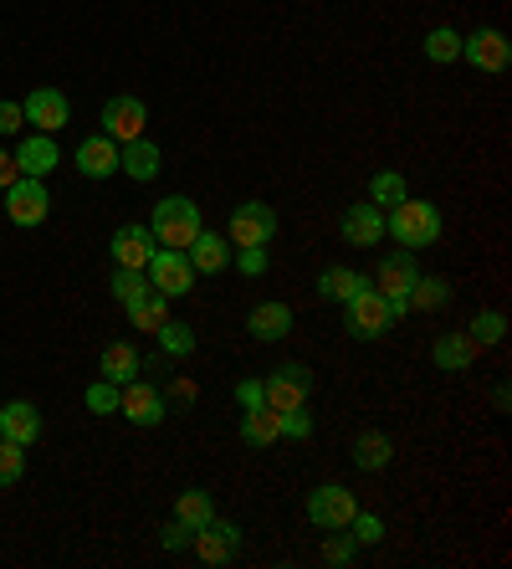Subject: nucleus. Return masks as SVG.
Listing matches in <instances>:
<instances>
[{"mask_svg": "<svg viewBox=\"0 0 512 569\" xmlns=\"http://www.w3.org/2000/svg\"><path fill=\"white\" fill-rule=\"evenodd\" d=\"M354 555H359V539L349 529H329V543H323V559H329L333 569H343V565H354Z\"/></svg>", "mask_w": 512, "mask_h": 569, "instance_id": "e433bc0d", "label": "nucleus"}, {"mask_svg": "<svg viewBox=\"0 0 512 569\" xmlns=\"http://www.w3.org/2000/svg\"><path fill=\"white\" fill-rule=\"evenodd\" d=\"M149 123V108L144 98H133V93H119V98H108L103 103V133L113 139V144H129V139H139Z\"/></svg>", "mask_w": 512, "mask_h": 569, "instance_id": "ddd939ff", "label": "nucleus"}, {"mask_svg": "<svg viewBox=\"0 0 512 569\" xmlns=\"http://www.w3.org/2000/svg\"><path fill=\"white\" fill-rule=\"evenodd\" d=\"M247 329H251V339L277 345V339H288V333H292V308L277 303V298H267V303H257L247 313Z\"/></svg>", "mask_w": 512, "mask_h": 569, "instance_id": "aec40b11", "label": "nucleus"}, {"mask_svg": "<svg viewBox=\"0 0 512 569\" xmlns=\"http://www.w3.org/2000/svg\"><path fill=\"white\" fill-rule=\"evenodd\" d=\"M0 437L31 447V441L41 437V411L31 406V400H11V406H0Z\"/></svg>", "mask_w": 512, "mask_h": 569, "instance_id": "4be33fe9", "label": "nucleus"}, {"mask_svg": "<svg viewBox=\"0 0 512 569\" xmlns=\"http://www.w3.org/2000/svg\"><path fill=\"white\" fill-rule=\"evenodd\" d=\"M466 339H472L476 349H482V345H502V339H508V318H502L498 308H486V313H476L472 323H466Z\"/></svg>", "mask_w": 512, "mask_h": 569, "instance_id": "473e14b6", "label": "nucleus"}, {"mask_svg": "<svg viewBox=\"0 0 512 569\" xmlns=\"http://www.w3.org/2000/svg\"><path fill=\"white\" fill-rule=\"evenodd\" d=\"M359 288H369V278L354 267H323L318 272V298H329V303H349Z\"/></svg>", "mask_w": 512, "mask_h": 569, "instance_id": "393cba45", "label": "nucleus"}, {"mask_svg": "<svg viewBox=\"0 0 512 569\" xmlns=\"http://www.w3.org/2000/svg\"><path fill=\"white\" fill-rule=\"evenodd\" d=\"M451 298H456V288H451L446 278H415V288H410L405 308H421V313H441Z\"/></svg>", "mask_w": 512, "mask_h": 569, "instance_id": "cd10ccee", "label": "nucleus"}, {"mask_svg": "<svg viewBox=\"0 0 512 569\" xmlns=\"http://www.w3.org/2000/svg\"><path fill=\"white\" fill-rule=\"evenodd\" d=\"M237 267L247 278H262L267 272V247H237Z\"/></svg>", "mask_w": 512, "mask_h": 569, "instance_id": "a19ab883", "label": "nucleus"}, {"mask_svg": "<svg viewBox=\"0 0 512 569\" xmlns=\"http://www.w3.org/2000/svg\"><path fill=\"white\" fill-rule=\"evenodd\" d=\"M21 477H27V447L0 437V488H16Z\"/></svg>", "mask_w": 512, "mask_h": 569, "instance_id": "c9c22d12", "label": "nucleus"}, {"mask_svg": "<svg viewBox=\"0 0 512 569\" xmlns=\"http://www.w3.org/2000/svg\"><path fill=\"white\" fill-rule=\"evenodd\" d=\"M384 237H394L405 252H425V247H435V241H441V206L405 196L400 206H390V211H384Z\"/></svg>", "mask_w": 512, "mask_h": 569, "instance_id": "f257e3e1", "label": "nucleus"}, {"mask_svg": "<svg viewBox=\"0 0 512 569\" xmlns=\"http://www.w3.org/2000/svg\"><path fill=\"white\" fill-rule=\"evenodd\" d=\"M359 513V498L343 482H323V488L308 492V518L318 529H349V518Z\"/></svg>", "mask_w": 512, "mask_h": 569, "instance_id": "1a4fd4ad", "label": "nucleus"}, {"mask_svg": "<svg viewBox=\"0 0 512 569\" xmlns=\"http://www.w3.org/2000/svg\"><path fill=\"white\" fill-rule=\"evenodd\" d=\"M190 539H195V529H190V523H180V518L164 529V549H190Z\"/></svg>", "mask_w": 512, "mask_h": 569, "instance_id": "c03bdc74", "label": "nucleus"}, {"mask_svg": "<svg viewBox=\"0 0 512 569\" xmlns=\"http://www.w3.org/2000/svg\"><path fill=\"white\" fill-rule=\"evenodd\" d=\"M119 390H123V385H113V380H92L82 400H88L92 416H113V411H119Z\"/></svg>", "mask_w": 512, "mask_h": 569, "instance_id": "4c0bfd02", "label": "nucleus"}, {"mask_svg": "<svg viewBox=\"0 0 512 569\" xmlns=\"http://www.w3.org/2000/svg\"><path fill=\"white\" fill-rule=\"evenodd\" d=\"M461 57L476 67V72H508L512 62V41L498 27H476L472 37H461Z\"/></svg>", "mask_w": 512, "mask_h": 569, "instance_id": "9b49d317", "label": "nucleus"}, {"mask_svg": "<svg viewBox=\"0 0 512 569\" xmlns=\"http://www.w3.org/2000/svg\"><path fill=\"white\" fill-rule=\"evenodd\" d=\"M339 231H343V241H349V247H380L384 241V211L380 206H349V211H343V221H339Z\"/></svg>", "mask_w": 512, "mask_h": 569, "instance_id": "dca6fc26", "label": "nucleus"}, {"mask_svg": "<svg viewBox=\"0 0 512 569\" xmlns=\"http://www.w3.org/2000/svg\"><path fill=\"white\" fill-rule=\"evenodd\" d=\"M0 196H6V216H11L16 226H41L47 216H52L47 180H37V174H16V180L0 190Z\"/></svg>", "mask_w": 512, "mask_h": 569, "instance_id": "20e7f679", "label": "nucleus"}, {"mask_svg": "<svg viewBox=\"0 0 512 569\" xmlns=\"http://www.w3.org/2000/svg\"><path fill=\"white\" fill-rule=\"evenodd\" d=\"M184 257H190V267H195V272L215 278V272H225V267H231V241H225L221 231H200V237L184 247Z\"/></svg>", "mask_w": 512, "mask_h": 569, "instance_id": "412c9836", "label": "nucleus"}, {"mask_svg": "<svg viewBox=\"0 0 512 569\" xmlns=\"http://www.w3.org/2000/svg\"><path fill=\"white\" fill-rule=\"evenodd\" d=\"M119 411L129 416L133 426H159L164 416H170V406H164V396H159L149 380H129L119 390Z\"/></svg>", "mask_w": 512, "mask_h": 569, "instance_id": "4468645a", "label": "nucleus"}, {"mask_svg": "<svg viewBox=\"0 0 512 569\" xmlns=\"http://www.w3.org/2000/svg\"><path fill=\"white\" fill-rule=\"evenodd\" d=\"M282 437H292V441H308V437H313V416H308V406H298V411H282Z\"/></svg>", "mask_w": 512, "mask_h": 569, "instance_id": "ea45409f", "label": "nucleus"}, {"mask_svg": "<svg viewBox=\"0 0 512 569\" xmlns=\"http://www.w3.org/2000/svg\"><path fill=\"white\" fill-rule=\"evenodd\" d=\"M72 164H78L88 180H108V174L119 170V144H113L108 133H88L78 144V154H72Z\"/></svg>", "mask_w": 512, "mask_h": 569, "instance_id": "f3484780", "label": "nucleus"}, {"mask_svg": "<svg viewBox=\"0 0 512 569\" xmlns=\"http://www.w3.org/2000/svg\"><path fill=\"white\" fill-rule=\"evenodd\" d=\"M349 457H354L359 472H384V467L394 462V441L384 437V431H359L354 447H349Z\"/></svg>", "mask_w": 512, "mask_h": 569, "instance_id": "b1692460", "label": "nucleus"}, {"mask_svg": "<svg viewBox=\"0 0 512 569\" xmlns=\"http://www.w3.org/2000/svg\"><path fill=\"white\" fill-rule=\"evenodd\" d=\"M98 380H113V385H129L139 380V370H144V355L129 345V339H113V345L103 349V359H98Z\"/></svg>", "mask_w": 512, "mask_h": 569, "instance_id": "5701e85b", "label": "nucleus"}, {"mask_svg": "<svg viewBox=\"0 0 512 569\" xmlns=\"http://www.w3.org/2000/svg\"><path fill=\"white\" fill-rule=\"evenodd\" d=\"M415 278H421L415 252H405V247H400V252H384L380 257V267H374V278H369V282H374V292H384L400 313H410L405 298H410V288H415Z\"/></svg>", "mask_w": 512, "mask_h": 569, "instance_id": "423d86ee", "label": "nucleus"}, {"mask_svg": "<svg viewBox=\"0 0 512 569\" xmlns=\"http://www.w3.org/2000/svg\"><path fill=\"white\" fill-rule=\"evenodd\" d=\"M349 533H354L359 543H380V539H384V518H380V513H364V508H359V513L349 518Z\"/></svg>", "mask_w": 512, "mask_h": 569, "instance_id": "58836bf2", "label": "nucleus"}, {"mask_svg": "<svg viewBox=\"0 0 512 569\" xmlns=\"http://www.w3.org/2000/svg\"><path fill=\"white\" fill-rule=\"evenodd\" d=\"M154 339H159V349H164L170 359L195 355V329H190V323H180V318H170V323H164V329H159Z\"/></svg>", "mask_w": 512, "mask_h": 569, "instance_id": "72a5a7b5", "label": "nucleus"}, {"mask_svg": "<svg viewBox=\"0 0 512 569\" xmlns=\"http://www.w3.org/2000/svg\"><path fill=\"white\" fill-rule=\"evenodd\" d=\"M262 396L272 411H298V406H308V396H313V375H308V365L288 359V365H277L262 380Z\"/></svg>", "mask_w": 512, "mask_h": 569, "instance_id": "39448f33", "label": "nucleus"}, {"mask_svg": "<svg viewBox=\"0 0 512 569\" xmlns=\"http://www.w3.org/2000/svg\"><path fill=\"white\" fill-rule=\"evenodd\" d=\"M190 549H195L200 565H231L237 549H241V523H231V518H211V523L190 539Z\"/></svg>", "mask_w": 512, "mask_h": 569, "instance_id": "f8f14e48", "label": "nucleus"}, {"mask_svg": "<svg viewBox=\"0 0 512 569\" xmlns=\"http://www.w3.org/2000/svg\"><path fill=\"white\" fill-rule=\"evenodd\" d=\"M225 241H237V247H272L277 241V211L267 200H247L231 211V231Z\"/></svg>", "mask_w": 512, "mask_h": 569, "instance_id": "6e6552de", "label": "nucleus"}, {"mask_svg": "<svg viewBox=\"0 0 512 569\" xmlns=\"http://www.w3.org/2000/svg\"><path fill=\"white\" fill-rule=\"evenodd\" d=\"M149 257H154V231H149V226L129 221L113 231V262L119 267H139V272H144Z\"/></svg>", "mask_w": 512, "mask_h": 569, "instance_id": "a211bd4d", "label": "nucleus"}, {"mask_svg": "<svg viewBox=\"0 0 512 569\" xmlns=\"http://www.w3.org/2000/svg\"><path fill=\"white\" fill-rule=\"evenodd\" d=\"M27 123V113H21V103L16 98H0V133H16Z\"/></svg>", "mask_w": 512, "mask_h": 569, "instance_id": "79ce46f5", "label": "nucleus"}, {"mask_svg": "<svg viewBox=\"0 0 512 569\" xmlns=\"http://www.w3.org/2000/svg\"><path fill=\"white\" fill-rule=\"evenodd\" d=\"M129 323L133 329H144V333H159L164 323H170V298H164V292H149L144 303L129 308Z\"/></svg>", "mask_w": 512, "mask_h": 569, "instance_id": "7c9ffc66", "label": "nucleus"}, {"mask_svg": "<svg viewBox=\"0 0 512 569\" xmlns=\"http://www.w3.org/2000/svg\"><path fill=\"white\" fill-rule=\"evenodd\" d=\"M149 288L164 292V298H184V292H195V267H190V257L184 252H170V247H159L154 257H149Z\"/></svg>", "mask_w": 512, "mask_h": 569, "instance_id": "0eeeda50", "label": "nucleus"}, {"mask_svg": "<svg viewBox=\"0 0 512 569\" xmlns=\"http://www.w3.org/2000/svg\"><path fill=\"white\" fill-rule=\"evenodd\" d=\"M21 113L37 133H62L72 123V103L62 88H31V98H21Z\"/></svg>", "mask_w": 512, "mask_h": 569, "instance_id": "9d476101", "label": "nucleus"}, {"mask_svg": "<svg viewBox=\"0 0 512 569\" xmlns=\"http://www.w3.org/2000/svg\"><path fill=\"white\" fill-rule=\"evenodd\" d=\"M394 318H400V308H394L384 292H374V282H369V288H359L354 298L343 303V329L354 333V339H364V345L384 339V333L394 329Z\"/></svg>", "mask_w": 512, "mask_h": 569, "instance_id": "7ed1b4c3", "label": "nucleus"}, {"mask_svg": "<svg viewBox=\"0 0 512 569\" xmlns=\"http://www.w3.org/2000/svg\"><path fill=\"white\" fill-rule=\"evenodd\" d=\"M16 174H21V170H16V154H6V149H0V190L11 186Z\"/></svg>", "mask_w": 512, "mask_h": 569, "instance_id": "a18cd8bd", "label": "nucleus"}, {"mask_svg": "<svg viewBox=\"0 0 512 569\" xmlns=\"http://www.w3.org/2000/svg\"><path fill=\"white\" fill-rule=\"evenodd\" d=\"M405 196H410V186H405V174L400 170H374L369 174V206L390 211V206H400Z\"/></svg>", "mask_w": 512, "mask_h": 569, "instance_id": "c85d7f7f", "label": "nucleus"}, {"mask_svg": "<svg viewBox=\"0 0 512 569\" xmlns=\"http://www.w3.org/2000/svg\"><path fill=\"white\" fill-rule=\"evenodd\" d=\"M174 518H180V523H190V529H205V523H211L215 518V503H211V492L205 488H190V492H180V503H174Z\"/></svg>", "mask_w": 512, "mask_h": 569, "instance_id": "c756f323", "label": "nucleus"}, {"mask_svg": "<svg viewBox=\"0 0 512 569\" xmlns=\"http://www.w3.org/2000/svg\"><path fill=\"white\" fill-rule=\"evenodd\" d=\"M149 231H154L159 247L184 252V247H190V241L205 231V216H200V206L190 196H164L154 206V226H149Z\"/></svg>", "mask_w": 512, "mask_h": 569, "instance_id": "f03ea898", "label": "nucleus"}, {"mask_svg": "<svg viewBox=\"0 0 512 569\" xmlns=\"http://www.w3.org/2000/svg\"><path fill=\"white\" fill-rule=\"evenodd\" d=\"M461 57V37L451 27H435V31H425V62H435V67H446V62H456Z\"/></svg>", "mask_w": 512, "mask_h": 569, "instance_id": "f704fd0d", "label": "nucleus"}, {"mask_svg": "<svg viewBox=\"0 0 512 569\" xmlns=\"http://www.w3.org/2000/svg\"><path fill=\"white\" fill-rule=\"evenodd\" d=\"M57 164H62L57 133H27V139L16 144V170H21V174H37V180H47Z\"/></svg>", "mask_w": 512, "mask_h": 569, "instance_id": "2eb2a0df", "label": "nucleus"}, {"mask_svg": "<svg viewBox=\"0 0 512 569\" xmlns=\"http://www.w3.org/2000/svg\"><path fill=\"white\" fill-rule=\"evenodd\" d=\"M119 170L129 174V180H154V174L164 170V154H159V144L149 133H139V139L119 144Z\"/></svg>", "mask_w": 512, "mask_h": 569, "instance_id": "6ab92c4d", "label": "nucleus"}, {"mask_svg": "<svg viewBox=\"0 0 512 569\" xmlns=\"http://www.w3.org/2000/svg\"><path fill=\"white\" fill-rule=\"evenodd\" d=\"M277 437H282V411L257 406V411L241 416V441H247V447H272Z\"/></svg>", "mask_w": 512, "mask_h": 569, "instance_id": "bb28decb", "label": "nucleus"}, {"mask_svg": "<svg viewBox=\"0 0 512 569\" xmlns=\"http://www.w3.org/2000/svg\"><path fill=\"white\" fill-rule=\"evenodd\" d=\"M149 272H139V267H119V272H113V298H119L123 308H133V303H144L149 298Z\"/></svg>", "mask_w": 512, "mask_h": 569, "instance_id": "2f4dec72", "label": "nucleus"}, {"mask_svg": "<svg viewBox=\"0 0 512 569\" xmlns=\"http://www.w3.org/2000/svg\"><path fill=\"white\" fill-rule=\"evenodd\" d=\"M237 400H241V411H257V406H267L262 380H241V385H237Z\"/></svg>", "mask_w": 512, "mask_h": 569, "instance_id": "37998d69", "label": "nucleus"}, {"mask_svg": "<svg viewBox=\"0 0 512 569\" xmlns=\"http://www.w3.org/2000/svg\"><path fill=\"white\" fill-rule=\"evenodd\" d=\"M431 359H435V370H472L476 365V345L466 339V333H441L435 339V349H431Z\"/></svg>", "mask_w": 512, "mask_h": 569, "instance_id": "a878e982", "label": "nucleus"}]
</instances>
